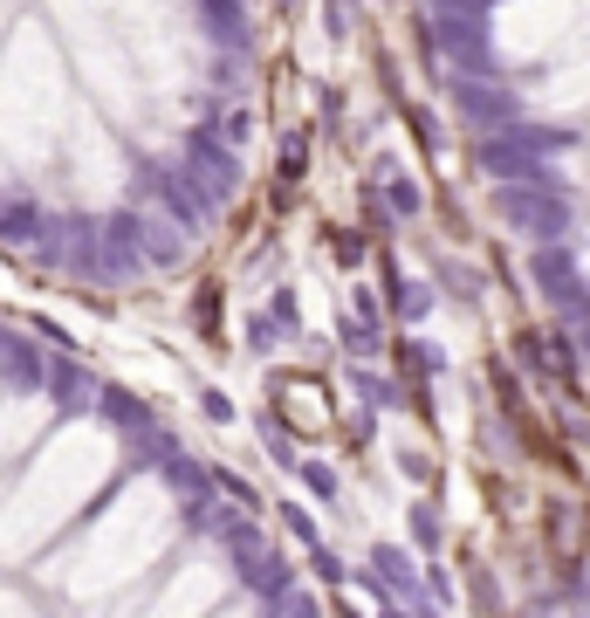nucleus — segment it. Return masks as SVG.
I'll return each mask as SVG.
<instances>
[{
    "mask_svg": "<svg viewBox=\"0 0 590 618\" xmlns=\"http://www.w3.org/2000/svg\"><path fill=\"white\" fill-rule=\"evenodd\" d=\"M398 468L413 474V481H432V460H426V454H398Z\"/></svg>",
    "mask_w": 590,
    "mask_h": 618,
    "instance_id": "obj_9",
    "label": "nucleus"
},
{
    "mask_svg": "<svg viewBox=\"0 0 590 618\" xmlns=\"http://www.w3.org/2000/svg\"><path fill=\"white\" fill-rule=\"evenodd\" d=\"M378 618H419L413 605H378Z\"/></svg>",
    "mask_w": 590,
    "mask_h": 618,
    "instance_id": "obj_11",
    "label": "nucleus"
},
{
    "mask_svg": "<svg viewBox=\"0 0 590 618\" xmlns=\"http://www.w3.org/2000/svg\"><path fill=\"white\" fill-rule=\"evenodd\" d=\"M275 515H281V529H289V536H296V543H302V550H316V543H323V529H316V515H310V508H302V502H281Z\"/></svg>",
    "mask_w": 590,
    "mask_h": 618,
    "instance_id": "obj_3",
    "label": "nucleus"
},
{
    "mask_svg": "<svg viewBox=\"0 0 590 618\" xmlns=\"http://www.w3.org/2000/svg\"><path fill=\"white\" fill-rule=\"evenodd\" d=\"M405 529H413V550H419V557H440L447 523H440V508H432V502H413V508H405Z\"/></svg>",
    "mask_w": 590,
    "mask_h": 618,
    "instance_id": "obj_2",
    "label": "nucleus"
},
{
    "mask_svg": "<svg viewBox=\"0 0 590 618\" xmlns=\"http://www.w3.org/2000/svg\"><path fill=\"white\" fill-rule=\"evenodd\" d=\"M234 571H241V584H247V591H254V598H262V605H268V598H281V591L296 584V563L281 557L275 543H262V550L234 557Z\"/></svg>",
    "mask_w": 590,
    "mask_h": 618,
    "instance_id": "obj_1",
    "label": "nucleus"
},
{
    "mask_svg": "<svg viewBox=\"0 0 590 618\" xmlns=\"http://www.w3.org/2000/svg\"><path fill=\"white\" fill-rule=\"evenodd\" d=\"M310 563H316V577H323V584H350V571H344V557L329 550V543H316V550H310Z\"/></svg>",
    "mask_w": 590,
    "mask_h": 618,
    "instance_id": "obj_7",
    "label": "nucleus"
},
{
    "mask_svg": "<svg viewBox=\"0 0 590 618\" xmlns=\"http://www.w3.org/2000/svg\"><path fill=\"white\" fill-rule=\"evenodd\" d=\"M104 412H111L117 426H131V433H144V426H151V412H144L131 392H104Z\"/></svg>",
    "mask_w": 590,
    "mask_h": 618,
    "instance_id": "obj_5",
    "label": "nucleus"
},
{
    "mask_svg": "<svg viewBox=\"0 0 590 618\" xmlns=\"http://www.w3.org/2000/svg\"><path fill=\"white\" fill-rule=\"evenodd\" d=\"M262 618H316V598H310L302 584H289L281 598H268V605H262Z\"/></svg>",
    "mask_w": 590,
    "mask_h": 618,
    "instance_id": "obj_4",
    "label": "nucleus"
},
{
    "mask_svg": "<svg viewBox=\"0 0 590 618\" xmlns=\"http://www.w3.org/2000/svg\"><path fill=\"white\" fill-rule=\"evenodd\" d=\"M474 605H481V611H487V618H495V584H487V577H481V571H474Z\"/></svg>",
    "mask_w": 590,
    "mask_h": 618,
    "instance_id": "obj_10",
    "label": "nucleus"
},
{
    "mask_svg": "<svg viewBox=\"0 0 590 618\" xmlns=\"http://www.w3.org/2000/svg\"><path fill=\"white\" fill-rule=\"evenodd\" d=\"M199 412H207V420H220V426L234 420V405H227V392H207V399H199Z\"/></svg>",
    "mask_w": 590,
    "mask_h": 618,
    "instance_id": "obj_8",
    "label": "nucleus"
},
{
    "mask_svg": "<svg viewBox=\"0 0 590 618\" xmlns=\"http://www.w3.org/2000/svg\"><path fill=\"white\" fill-rule=\"evenodd\" d=\"M296 481H302V488H310V495H316V502H337V474H329V468H323V460H296Z\"/></svg>",
    "mask_w": 590,
    "mask_h": 618,
    "instance_id": "obj_6",
    "label": "nucleus"
}]
</instances>
